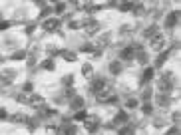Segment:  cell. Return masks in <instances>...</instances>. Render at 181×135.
I'll return each instance as SVG.
<instances>
[{
  "label": "cell",
  "mask_w": 181,
  "mask_h": 135,
  "mask_svg": "<svg viewBox=\"0 0 181 135\" xmlns=\"http://www.w3.org/2000/svg\"><path fill=\"white\" fill-rule=\"evenodd\" d=\"M171 87H173V75H171V71H165L159 78V91L161 94H169Z\"/></svg>",
  "instance_id": "6da1fadb"
},
{
  "label": "cell",
  "mask_w": 181,
  "mask_h": 135,
  "mask_svg": "<svg viewBox=\"0 0 181 135\" xmlns=\"http://www.w3.org/2000/svg\"><path fill=\"white\" fill-rule=\"evenodd\" d=\"M96 98H98V101H102V103H113L116 101V94L112 90H102L100 94H96Z\"/></svg>",
  "instance_id": "7a4b0ae2"
},
{
  "label": "cell",
  "mask_w": 181,
  "mask_h": 135,
  "mask_svg": "<svg viewBox=\"0 0 181 135\" xmlns=\"http://www.w3.org/2000/svg\"><path fill=\"white\" fill-rule=\"evenodd\" d=\"M84 26V30H86L88 34H96L98 32V28H100V24H98V20H94V18H86L84 22H80Z\"/></svg>",
  "instance_id": "3957f363"
},
{
  "label": "cell",
  "mask_w": 181,
  "mask_h": 135,
  "mask_svg": "<svg viewBox=\"0 0 181 135\" xmlns=\"http://www.w3.org/2000/svg\"><path fill=\"white\" fill-rule=\"evenodd\" d=\"M151 40V48L155 50V52H161L163 48H165V38L161 36V34H157V36H153V38H149Z\"/></svg>",
  "instance_id": "277c9868"
},
{
  "label": "cell",
  "mask_w": 181,
  "mask_h": 135,
  "mask_svg": "<svg viewBox=\"0 0 181 135\" xmlns=\"http://www.w3.org/2000/svg\"><path fill=\"white\" fill-rule=\"evenodd\" d=\"M102 90H106V79L104 78H96L94 82H92V86H90V91L92 94H100Z\"/></svg>",
  "instance_id": "5b68a950"
},
{
  "label": "cell",
  "mask_w": 181,
  "mask_h": 135,
  "mask_svg": "<svg viewBox=\"0 0 181 135\" xmlns=\"http://www.w3.org/2000/svg\"><path fill=\"white\" fill-rule=\"evenodd\" d=\"M26 103L34 109H40V107H44V98H42V95H30Z\"/></svg>",
  "instance_id": "8992f818"
},
{
  "label": "cell",
  "mask_w": 181,
  "mask_h": 135,
  "mask_svg": "<svg viewBox=\"0 0 181 135\" xmlns=\"http://www.w3.org/2000/svg\"><path fill=\"white\" fill-rule=\"evenodd\" d=\"M84 121H86V129H88L90 133H96V131H98V127H100V125H98V117L92 115V117H86Z\"/></svg>",
  "instance_id": "52a82bcc"
},
{
  "label": "cell",
  "mask_w": 181,
  "mask_h": 135,
  "mask_svg": "<svg viewBox=\"0 0 181 135\" xmlns=\"http://www.w3.org/2000/svg\"><path fill=\"white\" fill-rule=\"evenodd\" d=\"M16 78V71L14 70H4L2 74H0V82L2 83H12Z\"/></svg>",
  "instance_id": "ba28073f"
},
{
  "label": "cell",
  "mask_w": 181,
  "mask_h": 135,
  "mask_svg": "<svg viewBox=\"0 0 181 135\" xmlns=\"http://www.w3.org/2000/svg\"><path fill=\"white\" fill-rule=\"evenodd\" d=\"M58 26H60V20H58V18H52V20H46V22H44V30L46 32L58 30Z\"/></svg>",
  "instance_id": "9c48e42d"
},
{
  "label": "cell",
  "mask_w": 181,
  "mask_h": 135,
  "mask_svg": "<svg viewBox=\"0 0 181 135\" xmlns=\"http://www.w3.org/2000/svg\"><path fill=\"white\" fill-rule=\"evenodd\" d=\"M133 56H136L133 48H132V46H128V48H124V50L120 52V58H121L120 62H124V60H133Z\"/></svg>",
  "instance_id": "30bf717a"
},
{
  "label": "cell",
  "mask_w": 181,
  "mask_h": 135,
  "mask_svg": "<svg viewBox=\"0 0 181 135\" xmlns=\"http://www.w3.org/2000/svg\"><path fill=\"white\" fill-rule=\"evenodd\" d=\"M177 18H179V12H171L165 20V28H173L175 24H177Z\"/></svg>",
  "instance_id": "8fae6325"
},
{
  "label": "cell",
  "mask_w": 181,
  "mask_h": 135,
  "mask_svg": "<svg viewBox=\"0 0 181 135\" xmlns=\"http://www.w3.org/2000/svg\"><path fill=\"white\" fill-rule=\"evenodd\" d=\"M60 56L64 58L66 62H76V52H72V50H62Z\"/></svg>",
  "instance_id": "7c38bea8"
},
{
  "label": "cell",
  "mask_w": 181,
  "mask_h": 135,
  "mask_svg": "<svg viewBox=\"0 0 181 135\" xmlns=\"http://www.w3.org/2000/svg\"><path fill=\"white\" fill-rule=\"evenodd\" d=\"M169 101H171V98L167 94H157V103L161 105V107H165V105H169Z\"/></svg>",
  "instance_id": "4fadbf2b"
},
{
  "label": "cell",
  "mask_w": 181,
  "mask_h": 135,
  "mask_svg": "<svg viewBox=\"0 0 181 135\" xmlns=\"http://www.w3.org/2000/svg\"><path fill=\"white\" fill-rule=\"evenodd\" d=\"M72 107H74V109H78V111L84 107V99L80 98V95H74V98H72Z\"/></svg>",
  "instance_id": "5bb4252c"
},
{
  "label": "cell",
  "mask_w": 181,
  "mask_h": 135,
  "mask_svg": "<svg viewBox=\"0 0 181 135\" xmlns=\"http://www.w3.org/2000/svg\"><path fill=\"white\" fill-rule=\"evenodd\" d=\"M167 56H169V52H163V54H159V56H157V60H155V68H161L163 64H165Z\"/></svg>",
  "instance_id": "9a60e30c"
},
{
  "label": "cell",
  "mask_w": 181,
  "mask_h": 135,
  "mask_svg": "<svg viewBox=\"0 0 181 135\" xmlns=\"http://www.w3.org/2000/svg\"><path fill=\"white\" fill-rule=\"evenodd\" d=\"M54 113H56V111H54V109H48L46 105L38 109V115H40V117H50V115H54Z\"/></svg>",
  "instance_id": "2e32d148"
},
{
  "label": "cell",
  "mask_w": 181,
  "mask_h": 135,
  "mask_svg": "<svg viewBox=\"0 0 181 135\" xmlns=\"http://www.w3.org/2000/svg\"><path fill=\"white\" fill-rule=\"evenodd\" d=\"M109 71H112V74H120L121 71V62L120 60L112 62V64H109Z\"/></svg>",
  "instance_id": "e0dca14e"
},
{
  "label": "cell",
  "mask_w": 181,
  "mask_h": 135,
  "mask_svg": "<svg viewBox=\"0 0 181 135\" xmlns=\"http://www.w3.org/2000/svg\"><path fill=\"white\" fill-rule=\"evenodd\" d=\"M153 74H155V70H153V68H147V70L144 71V78H141V82H149V79L153 78Z\"/></svg>",
  "instance_id": "ac0fdd59"
},
{
  "label": "cell",
  "mask_w": 181,
  "mask_h": 135,
  "mask_svg": "<svg viewBox=\"0 0 181 135\" xmlns=\"http://www.w3.org/2000/svg\"><path fill=\"white\" fill-rule=\"evenodd\" d=\"M136 56H137V62H140L141 66H145L147 64V54L141 50V52H136Z\"/></svg>",
  "instance_id": "d6986e66"
},
{
  "label": "cell",
  "mask_w": 181,
  "mask_h": 135,
  "mask_svg": "<svg viewBox=\"0 0 181 135\" xmlns=\"http://www.w3.org/2000/svg\"><path fill=\"white\" fill-rule=\"evenodd\" d=\"M157 34H159L157 26H149V28L145 30V36H147V38H153V36H157Z\"/></svg>",
  "instance_id": "ffe728a7"
},
{
  "label": "cell",
  "mask_w": 181,
  "mask_h": 135,
  "mask_svg": "<svg viewBox=\"0 0 181 135\" xmlns=\"http://www.w3.org/2000/svg\"><path fill=\"white\" fill-rule=\"evenodd\" d=\"M125 121H128V115H125L124 111H120L116 115V119H113V123H125Z\"/></svg>",
  "instance_id": "44dd1931"
},
{
  "label": "cell",
  "mask_w": 181,
  "mask_h": 135,
  "mask_svg": "<svg viewBox=\"0 0 181 135\" xmlns=\"http://www.w3.org/2000/svg\"><path fill=\"white\" fill-rule=\"evenodd\" d=\"M141 109H144V113H145V115H151V113H153V105H151L149 101H145V103L141 105Z\"/></svg>",
  "instance_id": "7402d4cb"
},
{
  "label": "cell",
  "mask_w": 181,
  "mask_h": 135,
  "mask_svg": "<svg viewBox=\"0 0 181 135\" xmlns=\"http://www.w3.org/2000/svg\"><path fill=\"white\" fill-rule=\"evenodd\" d=\"M26 125H28L30 131H36L38 129V119H26Z\"/></svg>",
  "instance_id": "603a6c76"
},
{
  "label": "cell",
  "mask_w": 181,
  "mask_h": 135,
  "mask_svg": "<svg viewBox=\"0 0 181 135\" xmlns=\"http://www.w3.org/2000/svg\"><path fill=\"white\" fill-rule=\"evenodd\" d=\"M64 133H66V135H76V133H78V127H76V125H66V127H64Z\"/></svg>",
  "instance_id": "cb8c5ba5"
},
{
  "label": "cell",
  "mask_w": 181,
  "mask_h": 135,
  "mask_svg": "<svg viewBox=\"0 0 181 135\" xmlns=\"http://www.w3.org/2000/svg\"><path fill=\"white\" fill-rule=\"evenodd\" d=\"M92 71H94V70H92V64H84V66H82V74H84V75H88V78H90Z\"/></svg>",
  "instance_id": "d4e9b609"
},
{
  "label": "cell",
  "mask_w": 181,
  "mask_h": 135,
  "mask_svg": "<svg viewBox=\"0 0 181 135\" xmlns=\"http://www.w3.org/2000/svg\"><path fill=\"white\" fill-rule=\"evenodd\" d=\"M24 58H26V52H22V50L12 54V60H24Z\"/></svg>",
  "instance_id": "484cf974"
},
{
  "label": "cell",
  "mask_w": 181,
  "mask_h": 135,
  "mask_svg": "<svg viewBox=\"0 0 181 135\" xmlns=\"http://www.w3.org/2000/svg\"><path fill=\"white\" fill-rule=\"evenodd\" d=\"M108 42H109V38H108V36H102V38L98 40V46H100V48H104V46H108Z\"/></svg>",
  "instance_id": "4316f807"
},
{
  "label": "cell",
  "mask_w": 181,
  "mask_h": 135,
  "mask_svg": "<svg viewBox=\"0 0 181 135\" xmlns=\"http://www.w3.org/2000/svg\"><path fill=\"white\" fill-rule=\"evenodd\" d=\"M62 82H64V86H72V82H74V75H64V79H62Z\"/></svg>",
  "instance_id": "83f0119b"
},
{
  "label": "cell",
  "mask_w": 181,
  "mask_h": 135,
  "mask_svg": "<svg viewBox=\"0 0 181 135\" xmlns=\"http://www.w3.org/2000/svg\"><path fill=\"white\" fill-rule=\"evenodd\" d=\"M86 111H84V109H80V111H76V119H78V121H82V119H86Z\"/></svg>",
  "instance_id": "f1b7e54d"
},
{
  "label": "cell",
  "mask_w": 181,
  "mask_h": 135,
  "mask_svg": "<svg viewBox=\"0 0 181 135\" xmlns=\"http://www.w3.org/2000/svg\"><path fill=\"white\" fill-rule=\"evenodd\" d=\"M26 119H28V117L22 115V113H16V115L12 117V121H24V123H26Z\"/></svg>",
  "instance_id": "f546056e"
},
{
  "label": "cell",
  "mask_w": 181,
  "mask_h": 135,
  "mask_svg": "<svg viewBox=\"0 0 181 135\" xmlns=\"http://www.w3.org/2000/svg\"><path fill=\"white\" fill-rule=\"evenodd\" d=\"M133 14L141 16V14H144V6H141V4H137V6H133Z\"/></svg>",
  "instance_id": "4dcf8cb0"
},
{
  "label": "cell",
  "mask_w": 181,
  "mask_h": 135,
  "mask_svg": "<svg viewBox=\"0 0 181 135\" xmlns=\"http://www.w3.org/2000/svg\"><path fill=\"white\" fill-rule=\"evenodd\" d=\"M82 52H86V54H92V52H96V50H94V46L86 44V46H82Z\"/></svg>",
  "instance_id": "1f68e13d"
},
{
  "label": "cell",
  "mask_w": 181,
  "mask_h": 135,
  "mask_svg": "<svg viewBox=\"0 0 181 135\" xmlns=\"http://www.w3.org/2000/svg\"><path fill=\"white\" fill-rule=\"evenodd\" d=\"M129 133H132V127H129V125H125V127L120 129V135H129Z\"/></svg>",
  "instance_id": "d6a6232c"
},
{
  "label": "cell",
  "mask_w": 181,
  "mask_h": 135,
  "mask_svg": "<svg viewBox=\"0 0 181 135\" xmlns=\"http://www.w3.org/2000/svg\"><path fill=\"white\" fill-rule=\"evenodd\" d=\"M120 8H121V10H125V12H128V10H132V8H133V4H132V2H124Z\"/></svg>",
  "instance_id": "836d02e7"
},
{
  "label": "cell",
  "mask_w": 181,
  "mask_h": 135,
  "mask_svg": "<svg viewBox=\"0 0 181 135\" xmlns=\"http://www.w3.org/2000/svg\"><path fill=\"white\" fill-rule=\"evenodd\" d=\"M151 95H153V94H151V90H145L141 98H144V101H149V99H151Z\"/></svg>",
  "instance_id": "e575fe53"
},
{
  "label": "cell",
  "mask_w": 181,
  "mask_h": 135,
  "mask_svg": "<svg viewBox=\"0 0 181 135\" xmlns=\"http://www.w3.org/2000/svg\"><path fill=\"white\" fill-rule=\"evenodd\" d=\"M64 10H66V4H64V2L56 4V12H58V14H62V12H64Z\"/></svg>",
  "instance_id": "d590c367"
},
{
  "label": "cell",
  "mask_w": 181,
  "mask_h": 135,
  "mask_svg": "<svg viewBox=\"0 0 181 135\" xmlns=\"http://www.w3.org/2000/svg\"><path fill=\"white\" fill-rule=\"evenodd\" d=\"M74 95H76V94H74V90H72V87H68V90L64 91V98H70V99H72Z\"/></svg>",
  "instance_id": "8d00e7d4"
},
{
  "label": "cell",
  "mask_w": 181,
  "mask_h": 135,
  "mask_svg": "<svg viewBox=\"0 0 181 135\" xmlns=\"http://www.w3.org/2000/svg\"><path fill=\"white\" fill-rule=\"evenodd\" d=\"M137 105H140V101H137V99H129L128 101V107H132V109H136Z\"/></svg>",
  "instance_id": "74e56055"
},
{
  "label": "cell",
  "mask_w": 181,
  "mask_h": 135,
  "mask_svg": "<svg viewBox=\"0 0 181 135\" xmlns=\"http://www.w3.org/2000/svg\"><path fill=\"white\" fill-rule=\"evenodd\" d=\"M42 66H44L46 70H54V62H52V60H46V62H44V64H42Z\"/></svg>",
  "instance_id": "f35d334b"
},
{
  "label": "cell",
  "mask_w": 181,
  "mask_h": 135,
  "mask_svg": "<svg viewBox=\"0 0 181 135\" xmlns=\"http://www.w3.org/2000/svg\"><path fill=\"white\" fill-rule=\"evenodd\" d=\"M80 26H82V24H80L78 20H72V22H70V28H72V30H78Z\"/></svg>",
  "instance_id": "ab89813d"
},
{
  "label": "cell",
  "mask_w": 181,
  "mask_h": 135,
  "mask_svg": "<svg viewBox=\"0 0 181 135\" xmlns=\"http://www.w3.org/2000/svg\"><path fill=\"white\" fill-rule=\"evenodd\" d=\"M50 12H52V10H50V8H48V6H44V10H42V12H40V16H42V18H46V16H48V14H50Z\"/></svg>",
  "instance_id": "60d3db41"
},
{
  "label": "cell",
  "mask_w": 181,
  "mask_h": 135,
  "mask_svg": "<svg viewBox=\"0 0 181 135\" xmlns=\"http://www.w3.org/2000/svg\"><path fill=\"white\" fill-rule=\"evenodd\" d=\"M32 87H34V86H32L30 82H26V83H24V91H26V94H28V91H32Z\"/></svg>",
  "instance_id": "b9f144b4"
},
{
  "label": "cell",
  "mask_w": 181,
  "mask_h": 135,
  "mask_svg": "<svg viewBox=\"0 0 181 135\" xmlns=\"http://www.w3.org/2000/svg\"><path fill=\"white\" fill-rule=\"evenodd\" d=\"M133 26H129V24H125V26H121V32H132Z\"/></svg>",
  "instance_id": "7bdbcfd3"
},
{
  "label": "cell",
  "mask_w": 181,
  "mask_h": 135,
  "mask_svg": "<svg viewBox=\"0 0 181 135\" xmlns=\"http://www.w3.org/2000/svg\"><path fill=\"white\" fill-rule=\"evenodd\" d=\"M173 123H175V125L179 123V111H175V113H173Z\"/></svg>",
  "instance_id": "ee69618b"
},
{
  "label": "cell",
  "mask_w": 181,
  "mask_h": 135,
  "mask_svg": "<svg viewBox=\"0 0 181 135\" xmlns=\"http://www.w3.org/2000/svg\"><path fill=\"white\" fill-rule=\"evenodd\" d=\"M155 125H157V127H161V125H163V117H157V119H155Z\"/></svg>",
  "instance_id": "f6af8a7d"
},
{
  "label": "cell",
  "mask_w": 181,
  "mask_h": 135,
  "mask_svg": "<svg viewBox=\"0 0 181 135\" xmlns=\"http://www.w3.org/2000/svg\"><path fill=\"white\" fill-rule=\"evenodd\" d=\"M34 64H36V60H34V56H30V58H28V66H30V68H32V66H34Z\"/></svg>",
  "instance_id": "bcb514c9"
},
{
  "label": "cell",
  "mask_w": 181,
  "mask_h": 135,
  "mask_svg": "<svg viewBox=\"0 0 181 135\" xmlns=\"http://www.w3.org/2000/svg\"><path fill=\"white\" fill-rule=\"evenodd\" d=\"M8 26H10V24H8V22H0V30H6Z\"/></svg>",
  "instance_id": "7dc6e473"
},
{
  "label": "cell",
  "mask_w": 181,
  "mask_h": 135,
  "mask_svg": "<svg viewBox=\"0 0 181 135\" xmlns=\"http://www.w3.org/2000/svg\"><path fill=\"white\" fill-rule=\"evenodd\" d=\"M4 117H6V111H4V109H0V119H4Z\"/></svg>",
  "instance_id": "c3c4849f"
},
{
  "label": "cell",
  "mask_w": 181,
  "mask_h": 135,
  "mask_svg": "<svg viewBox=\"0 0 181 135\" xmlns=\"http://www.w3.org/2000/svg\"><path fill=\"white\" fill-rule=\"evenodd\" d=\"M2 62H4V60H2V58H0V64H2Z\"/></svg>",
  "instance_id": "681fc988"
},
{
  "label": "cell",
  "mask_w": 181,
  "mask_h": 135,
  "mask_svg": "<svg viewBox=\"0 0 181 135\" xmlns=\"http://www.w3.org/2000/svg\"><path fill=\"white\" fill-rule=\"evenodd\" d=\"M0 18H2V12H0Z\"/></svg>",
  "instance_id": "f907efd6"
},
{
  "label": "cell",
  "mask_w": 181,
  "mask_h": 135,
  "mask_svg": "<svg viewBox=\"0 0 181 135\" xmlns=\"http://www.w3.org/2000/svg\"><path fill=\"white\" fill-rule=\"evenodd\" d=\"M129 135H133V133H129Z\"/></svg>",
  "instance_id": "816d5d0a"
}]
</instances>
